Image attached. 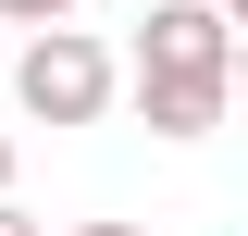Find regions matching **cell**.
Wrapping results in <instances>:
<instances>
[{
  "label": "cell",
  "instance_id": "1",
  "mask_svg": "<svg viewBox=\"0 0 248 236\" xmlns=\"http://www.w3.org/2000/svg\"><path fill=\"white\" fill-rule=\"evenodd\" d=\"M13 100H25L37 124H99V112H112V50H99L87 25H25Z\"/></svg>",
  "mask_w": 248,
  "mask_h": 236
},
{
  "label": "cell",
  "instance_id": "2",
  "mask_svg": "<svg viewBox=\"0 0 248 236\" xmlns=\"http://www.w3.org/2000/svg\"><path fill=\"white\" fill-rule=\"evenodd\" d=\"M137 75H236L223 0H161L149 25H137Z\"/></svg>",
  "mask_w": 248,
  "mask_h": 236
},
{
  "label": "cell",
  "instance_id": "3",
  "mask_svg": "<svg viewBox=\"0 0 248 236\" xmlns=\"http://www.w3.org/2000/svg\"><path fill=\"white\" fill-rule=\"evenodd\" d=\"M223 87H236V75H137V112H149V137H211Z\"/></svg>",
  "mask_w": 248,
  "mask_h": 236
},
{
  "label": "cell",
  "instance_id": "4",
  "mask_svg": "<svg viewBox=\"0 0 248 236\" xmlns=\"http://www.w3.org/2000/svg\"><path fill=\"white\" fill-rule=\"evenodd\" d=\"M75 0H0V25H62Z\"/></svg>",
  "mask_w": 248,
  "mask_h": 236
},
{
  "label": "cell",
  "instance_id": "5",
  "mask_svg": "<svg viewBox=\"0 0 248 236\" xmlns=\"http://www.w3.org/2000/svg\"><path fill=\"white\" fill-rule=\"evenodd\" d=\"M0 236H37V211H13V199H0Z\"/></svg>",
  "mask_w": 248,
  "mask_h": 236
},
{
  "label": "cell",
  "instance_id": "6",
  "mask_svg": "<svg viewBox=\"0 0 248 236\" xmlns=\"http://www.w3.org/2000/svg\"><path fill=\"white\" fill-rule=\"evenodd\" d=\"M0 199H13V137H0Z\"/></svg>",
  "mask_w": 248,
  "mask_h": 236
},
{
  "label": "cell",
  "instance_id": "7",
  "mask_svg": "<svg viewBox=\"0 0 248 236\" xmlns=\"http://www.w3.org/2000/svg\"><path fill=\"white\" fill-rule=\"evenodd\" d=\"M75 236H137V224H75Z\"/></svg>",
  "mask_w": 248,
  "mask_h": 236
}]
</instances>
